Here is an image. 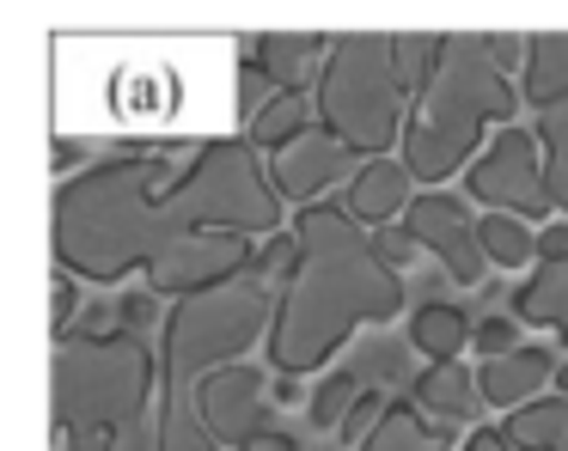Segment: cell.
Listing matches in <instances>:
<instances>
[{
    "mask_svg": "<svg viewBox=\"0 0 568 451\" xmlns=\"http://www.w3.org/2000/svg\"><path fill=\"white\" fill-rule=\"evenodd\" d=\"M348 158L355 153H348L331 129H306L294 146H282V153L270 158V177H275V189H282V202H306L312 207V195L331 189V183L348 171Z\"/></svg>",
    "mask_w": 568,
    "mask_h": 451,
    "instance_id": "11",
    "label": "cell"
},
{
    "mask_svg": "<svg viewBox=\"0 0 568 451\" xmlns=\"http://www.w3.org/2000/svg\"><path fill=\"white\" fill-rule=\"evenodd\" d=\"M458 451H514V439H507L501 427H483V433H470Z\"/></svg>",
    "mask_w": 568,
    "mask_h": 451,
    "instance_id": "34",
    "label": "cell"
},
{
    "mask_svg": "<svg viewBox=\"0 0 568 451\" xmlns=\"http://www.w3.org/2000/svg\"><path fill=\"white\" fill-rule=\"evenodd\" d=\"M251 263H257V244L251 238H239V232H202V238L165 250L148 268V293L153 299H196L209 287H226V280L251 275Z\"/></svg>",
    "mask_w": 568,
    "mask_h": 451,
    "instance_id": "8",
    "label": "cell"
},
{
    "mask_svg": "<svg viewBox=\"0 0 568 451\" xmlns=\"http://www.w3.org/2000/svg\"><path fill=\"white\" fill-rule=\"evenodd\" d=\"M294 238L300 268L282 287L270 329V366L282 378L318 372L361 324H392L404 311V275L385 263L379 238L348 207H300Z\"/></svg>",
    "mask_w": 568,
    "mask_h": 451,
    "instance_id": "2",
    "label": "cell"
},
{
    "mask_svg": "<svg viewBox=\"0 0 568 451\" xmlns=\"http://www.w3.org/2000/svg\"><path fill=\"white\" fill-rule=\"evenodd\" d=\"M519 98L507 85V73L489 61V43L483 37H440V61L422 80L416 104H409V129H404V165L416 183H434L440 189L453 171L477 165V141L489 122L514 129Z\"/></svg>",
    "mask_w": 568,
    "mask_h": 451,
    "instance_id": "3",
    "label": "cell"
},
{
    "mask_svg": "<svg viewBox=\"0 0 568 451\" xmlns=\"http://www.w3.org/2000/svg\"><path fill=\"white\" fill-rule=\"evenodd\" d=\"M80 165V146L74 141H55V171H62V183H68V171Z\"/></svg>",
    "mask_w": 568,
    "mask_h": 451,
    "instance_id": "36",
    "label": "cell"
},
{
    "mask_svg": "<svg viewBox=\"0 0 568 451\" xmlns=\"http://www.w3.org/2000/svg\"><path fill=\"white\" fill-rule=\"evenodd\" d=\"M202 378H160V451H221L196 402Z\"/></svg>",
    "mask_w": 568,
    "mask_h": 451,
    "instance_id": "15",
    "label": "cell"
},
{
    "mask_svg": "<svg viewBox=\"0 0 568 451\" xmlns=\"http://www.w3.org/2000/svg\"><path fill=\"white\" fill-rule=\"evenodd\" d=\"M111 451H160V421H135L123 439H116Z\"/></svg>",
    "mask_w": 568,
    "mask_h": 451,
    "instance_id": "33",
    "label": "cell"
},
{
    "mask_svg": "<svg viewBox=\"0 0 568 451\" xmlns=\"http://www.w3.org/2000/svg\"><path fill=\"white\" fill-rule=\"evenodd\" d=\"M379 250H385V263H392V268H404L409 256L422 250V244L409 238V226H397V232H385V238H379Z\"/></svg>",
    "mask_w": 568,
    "mask_h": 451,
    "instance_id": "32",
    "label": "cell"
},
{
    "mask_svg": "<svg viewBox=\"0 0 568 451\" xmlns=\"http://www.w3.org/2000/svg\"><path fill=\"white\" fill-rule=\"evenodd\" d=\"M477 336V324H470L458 305H422L416 317H409V341H416V353L428 366H440V360H458V348Z\"/></svg>",
    "mask_w": 568,
    "mask_h": 451,
    "instance_id": "20",
    "label": "cell"
},
{
    "mask_svg": "<svg viewBox=\"0 0 568 451\" xmlns=\"http://www.w3.org/2000/svg\"><path fill=\"white\" fill-rule=\"evenodd\" d=\"M270 104H275V85L263 80L257 61H245V68H239V116H245V129H251V122H257Z\"/></svg>",
    "mask_w": 568,
    "mask_h": 451,
    "instance_id": "28",
    "label": "cell"
},
{
    "mask_svg": "<svg viewBox=\"0 0 568 451\" xmlns=\"http://www.w3.org/2000/svg\"><path fill=\"white\" fill-rule=\"evenodd\" d=\"M483 256L495 268H526L538 256V238L526 232V219L514 214H483Z\"/></svg>",
    "mask_w": 568,
    "mask_h": 451,
    "instance_id": "23",
    "label": "cell"
},
{
    "mask_svg": "<svg viewBox=\"0 0 568 451\" xmlns=\"http://www.w3.org/2000/svg\"><path fill=\"white\" fill-rule=\"evenodd\" d=\"M385 409H392V402H385L379 390H361V402L348 409V421H343V433H336V439H343V445H367L373 427L385 421Z\"/></svg>",
    "mask_w": 568,
    "mask_h": 451,
    "instance_id": "27",
    "label": "cell"
},
{
    "mask_svg": "<svg viewBox=\"0 0 568 451\" xmlns=\"http://www.w3.org/2000/svg\"><path fill=\"white\" fill-rule=\"evenodd\" d=\"M202 232H282V189L251 141H209L202 153H123L55 189L62 275L99 287L148 275L165 250Z\"/></svg>",
    "mask_w": 568,
    "mask_h": 451,
    "instance_id": "1",
    "label": "cell"
},
{
    "mask_svg": "<svg viewBox=\"0 0 568 451\" xmlns=\"http://www.w3.org/2000/svg\"><path fill=\"white\" fill-rule=\"evenodd\" d=\"M465 189L477 195L489 214H514V219H544L556 207L550 177H544V165H538V134L519 129V122L489 141V153L470 165Z\"/></svg>",
    "mask_w": 568,
    "mask_h": 451,
    "instance_id": "7",
    "label": "cell"
},
{
    "mask_svg": "<svg viewBox=\"0 0 568 451\" xmlns=\"http://www.w3.org/2000/svg\"><path fill=\"white\" fill-rule=\"evenodd\" d=\"M324 55H331V37H287V31L251 37V61L263 68V80H270L275 92H300V85L324 68Z\"/></svg>",
    "mask_w": 568,
    "mask_h": 451,
    "instance_id": "14",
    "label": "cell"
},
{
    "mask_svg": "<svg viewBox=\"0 0 568 451\" xmlns=\"http://www.w3.org/2000/svg\"><path fill=\"white\" fill-rule=\"evenodd\" d=\"M538 263H568V219L538 232Z\"/></svg>",
    "mask_w": 568,
    "mask_h": 451,
    "instance_id": "31",
    "label": "cell"
},
{
    "mask_svg": "<svg viewBox=\"0 0 568 451\" xmlns=\"http://www.w3.org/2000/svg\"><path fill=\"white\" fill-rule=\"evenodd\" d=\"M55 329L50 336L55 341H74V311H80V287H74V275H55Z\"/></svg>",
    "mask_w": 568,
    "mask_h": 451,
    "instance_id": "29",
    "label": "cell"
},
{
    "mask_svg": "<svg viewBox=\"0 0 568 451\" xmlns=\"http://www.w3.org/2000/svg\"><path fill=\"white\" fill-rule=\"evenodd\" d=\"M282 287L251 263V275L209 287L196 299H178L160 329V378H209L239 366L257 341H270Z\"/></svg>",
    "mask_w": 568,
    "mask_h": 451,
    "instance_id": "6",
    "label": "cell"
},
{
    "mask_svg": "<svg viewBox=\"0 0 568 451\" xmlns=\"http://www.w3.org/2000/svg\"><path fill=\"white\" fill-rule=\"evenodd\" d=\"M538 141H544V177H550V202L568 214V104L538 116Z\"/></svg>",
    "mask_w": 568,
    "mask_h": 451,
    "instance_id": "24",
    "label": "cell"
},
{
    "mask_svg": "<svg viewBox=\"0 0 568 451\" xmlns=\"http://www.w3.org/2000/svg\"><path fill=\"white\" fill-rule=\"evenodd\" d=\"M453 439L458 433L446 421H422L409 402H392V409H385V421L373 427V439L361 451H446Z\"/></svg>",
    "mask_w": 568,
    "mask_h": 451,
    "instance_id": "21",
    "label": "cell"
},
{
    "mask_svg": "<svg viewBox=\"0 0 568 451\" xmlns=\"http://www.w3.org/2000/svg\"><path fill=\"white\" fill-rule=\"evenodd\" d=\"M544 385H556V366L544 348H514V353H501V360L477 366V390H483L489 409H526V402H538Z\"/></svg>",
    "mask_w": 568,
    "mask_h": 451,
    "instance_id": "13",
    "label": "cell"
},
{
    "mask_svg": "<svg viewBox=\"0 0 568 451\" xmlns=\"http://www.w3.org/2000/svg\"><path fill=\"white\" fill-rule=\"evenodd\" d=\"M409 238L422 244L428 256H440V268L458 280V287H477L483 280V219H470L465 195H446V189H422L404 214Z\"/></svg>",
    "mask_w": 568,
    "mask_h": 451,
    "instance_id": "9",
    "label": "cell"
},
{
    "mask_svg": "<svg viewBox=\"0 0 568 451\" xmlns=\"http://www.w3.org/2000/svg\"><path fill=\"white\" fill-rule=\"evenodd\" d=\"M470 348H477L483 360H501V353L526 348V341H519V324H514V317L489 311V317H477V336H470Z\"/></svg>",
    "mask_w": 568,
    "mask_h": 451,
    "instance_id": "26",
    "label": "cell"
},
{
    "mask_svg": "<svg viewBox=\"0 0 568 451\" xmlns=\"http://www.w3.org/2000/svg\"><path fill=\"white\" fill-rule=\"evenodd\" d=\"M514 317L556 329L568 341V263H538V275L526 287H514Z\"/></svg>",
    "mask_w": 568,
    "mask_h": 451,
    "instance_id": "19",
    "label": "cell"
},
{
    "mask_svg": "<svg viewBox=\"0 0 568 451\" xmlns=\"http://www.w3.org/2000/svg\"><path fill=\"white\" fill-rule=\"evenodd\" d=\"M409 92L404 68H397V37L385 31H348V37H331V55L318 68V122L348 146V153H373L385 158V146H404V129H409Z\"/></svg>",
    "mask_w": 568,
    "mask_h": 451,
    "instance_id": "5",
    "label": "cell"
},
{
    "mask_svg": "<svg viewBox=\"0 0 568 451\" xmlns=\"http://www.w3.org/2000/svg\"><path fill=\"white\" fill-rule=\"evenodd\" d=\"M409 202H416V177H409L404 158H367L343 189V207L361 226H392L397 214H409Z\"/></svg>",
    "mask_w": 568,
    "mask_h": 451,
    "instance_id": "12",
    "label": "cell"
},
{
    "mask_svg": "<svg viewBox=\"0 0 568 451\" xmlns=\"http://www.w3.org/2000/svg\"><path fill=\"white\" fill-rule=\"evenodd\" d=\"M239 451H300V445H294L287 433H270V427H263V433L251 439V445H239Z\"/></svg>",
    "mask_w": 568,
    "mask_h": 451,
    "instance_id": "35",
    "label": "cell"
},
{
    "mask_svg": "<svg viewBox=\"0 0 568 451\" xmlns=\"http://www.w3.org/2000/svg\"><path fill=\"white\" fill-rule=\"evenodd\" d=\"M312 129V110H306V98H300V92H275V104L270 110H263V116L257 122H251V146H257V153H282V146H294L300 141V134H306Z\"/></svg>",
    "mask_w": 568,
    "mask_h": 451,
    "instance_id": "22",
    "label": "cell"
},
{
    "mask_svg": "<svg viewBox=\"0 0 568 451\" xmlns=\"http://www.w3.org/2000/svg\"><path fill=\"white\" fill-rule=\"evenodd\" d=\"M361 402V378L355 372H324L318 390H312V427H324V433H343L348 409Z\"/></svg>",
    "mask_w": 568,
    "mask_h": 451,
    "instance_id": "25",
    "label": "cell"
},
{
    "mask_svg": "<svg viewBox=\"0 0 568 451\" xmlns=\"http://www.w3.org/2000/svg\"><path fill=\"white\" fill-rule=\"evenodd\" d=\"M153 385H160V360L129 329L62 341L55 348V427L68 451H111L135 421H148Z\"/></svg>",
    "mask_w": 568,
    "mask_h": 451,
    "instance_id": "4",
    "label": "cell"
},
{
    "mask_svg": "<svg viewBox=\"0 0 568 451\" xmlns=\"http://www.w3.org/2000/svg\"><path fill=\"white\" fill-rule=\"evenodd\" d=\"M416 409H428L434 421H446V427H458V421H477V414H483L477 372H465L458 360L422 366V378H416Z\"/></svg>",
    "mask_w": 568,
    "mask_h": 451,
    "instance_id": "16",
    "label": "cell"
},
{
    "mask_svg": "<svg viewBox=\"0 0 568 451\" xmlns=\"http://www.w3.org/2000/svg\"><path fill=\"white\" fill-rule=\"evenodd\" d=\"M153 324H160V305H153V293H148V287H135V293L123 299V329L148 341V329H153ZM160 329H165V324H160Z\"/></svg>",
    "mask_w": 568,
    "mask_h": 451,
    "instance_id": "30",
    "label": "cell"
},
{
    "mask_svg": "<svg viewBox=\"0 0 568 451\" xmlns=\"http://www.w3.org/2000/svg\"><path fill=\"white\" fill-rule=\"evenodd\" d=\"M501 433L514 439V451H568V366L556 372L550 397H538V402L507 414Z\"/></svg>",
    "mask_w": 568,
    "mask_h": 451,
    "instance_id": "17",
    "label": "cell"
},
{
    "mask_svg": "<svg viewBox=\"0 0 568 451\" xmlns=\"http://www.w3.org/2000/svg\"><path fill=\"white\" fill-rule=\"evenodd\" d=\"M270 372H257L251 360L239 366H221V372L202 378L196 402H202V421L221 445H251L263 433V402H270Z\"/></svg>",
    "mask_w": 568,
    "mask_h": 451,
    "instance_id": "10",
    "label": "cell"
},
{
    "mask_svg": "<svg viewBox=\"0 0 568 451\" xmlns=\"http://www.w3.org/2000/svg\"><path fill=\"white\" fill-rule=\"evenodd\" d=\"M519 85H526V104L538 110V116L556 110V104H568V31L531 37L526 68H519Z\"/></svg>",
    "mask_w": 568,
    "mask_h": 451,
    "instance_id": "18",
    "label": "cell"
}]
</instances>
